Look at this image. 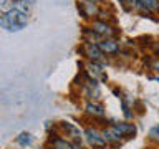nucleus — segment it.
I'll list each match as a JSON object with an SVG mask.
<instances>
[{
	"label": "nucleus",
	"mask_w": 159,
	"mask_h": 149,
	"mask_svg": "<svg viewBox=\"0 0 159 149\" xmlns=\"http://www.w3.org/2000/svg\"><path fill=\"white\" fill-rule=\"evenodd\" d=\"M113 128L116 129L123 138H131V136H134V133H136V126L131 123H114Z\"/></svg>",
	"instance_id": "6"
},
{
	"label": "nucleus",
	"mask_w": 159,
	"mask_h": 149,
	"mask_svg": "<svg viewBox=\"0 0 159 149\" xmlns=\"http://www.w3.org/2000/svg\"><path fill=\"white\" fill-rule=\"evenodd\" d=\"M134 8L143 15H149L159 12V0H134Z\"/></svg>",
	"instance_id": "3"
},
{
	"label": "nucleus",
	"mask_w": 159,
	"mask_h": 149,
	"mask_svg": "<svg viewBox=\"0 0 159 149\" xmlns=\"http://www.w3.org/2000/svg\"><path fill=\"white\" fill-rule=\"evenodd\" d=\"M28 23V13H23L17 8H12L10 12L3 13L0 18V25L8 30V32H20L22 28L27 27Z\"/></svg>",
	"instance_id": "1"
},
{
	"label": "nucleus",
	"mask_w": 159,
	"mask_h": 149,
	"mask_svg": "<svg viewBox=\"0 0 159 149\" xmlns=\"http://www.w3.org/2000/svg\"><path fill=\"white\" fill-rule=\"evenodd\" d=\"M91 30H93V32H96L99 37H106V38H111L114 35V28H111L106 22H94Z\"/></svg>",
	"instance_id": "5"
},
{
	"label": "nucleus",
	"mask_w": 159,
	"mask_h": 149,
	"mask_svg": "<svg viewBox=\"0 0 159 149\" xmlns=\"http://www.w3.org/2000/svg\"><path fill=\"white\" fill-rule=\"evenodd\" d=\"M103 136H104V139H106V142H111V144L119 142V141H121V138H123L113 126L108 128V129H104V131H103Z\"/></svg>",
	"instance_id": "9"
},
{
	"label": "nucleus",
	"mask_w": 159,
	"mask_h": 149,
	"mask_svg": "<svg viewBox=\"0 0 159 149\" xmlns=\"http://www.w3.org/2000/svg\"><path fill=\"white\" fill-rule=\"evenodd\" d=\"M81 53L84 55V56H88L89 60H93V61H98V60L103 58V52L101 48H99V45H94L93 42H88L84 47L81 48Z\"/></svg>",
	"instance_id": "4"
},
{
	"label": "nucleus",
	"mask_w": 159,
	"mask_h": 149,
	"mask_svg": "<svg viewBox=\"0 0 159 149\" xmlns=\"http://www.w3.org/2000/svg\"><path fill=\"white\" fill-rule=\"evenodd\" d=\"M157 131H159V128H157Z\"/></svg>",
	"instance_id": "18"
},
{
	"label": "nucleus",
	"mask_w": 159,
	"mask_h": 149,
	"mask_svg": "<svg viewBox=\"0 0 159 149\" xmlns=\"http://www.w3.org/2000/svg\"><path fill=\"white\" fill-rule=\"evenodd\" d=\"M53 149H73V144L58 138V139H53Z\"/></svg>",
	"instance_id": "13"
},
{
	"label": "nucleus",
	"mask_w": 159,
	"mask_h": 149,
	"mask_svg": "<svg viewBox=\"0 0 159 149\" xmlns=\"http://www.w3.org/2000/svg\"><path fill=\"white\" fill-rule=\"evenodd\" d=\"M17 142L20 144V146H30V144L33 142V138H32V134H30V133H22L17 138Z\"/></svg>",
	"instance_id": "12"
},
{
	"label": "nucleus",
	"mask_w": 159,
	"mask_h": 149,
	"mask_svg": "<svg viewBox=\"0 0 159 149\" xmlns=\"http://www.w3.org/2000/svg\"><path fill=\"white\" fill-rule=\"evenodd\" d=\"M88 2H98V0H88Z\"/></svg>",
	"instance_id": "15"
},
{
	"label": "nucleus",
	"mask_w": 159,
	"mask_h": 149,
	"mask_svg": "<svg viewBox=\"0 0 159 149\" xmlns=\"http://www.w3.org/2000/svg\"><path fill=\"white\" fill-rule=\"evenodd\" d=\"M61 128H63V131L66 133V136H71V138H75V139H78L80 136H81V133H80L71 123H66V121H65V123H61Z\"/></svg>",
	"instance_id": "11"
},
{
	"label": "nucleus",
	"mask_w": 159,
	"mask_h": 149,
	"mask_svg": "<svg viewBox=\"0 0 159 149\" xmlns=\"http://www.w3.org/2000/svg\"><path fill=\"white\" fill-rule=\"evenodd\" d=\"M98 45H99V48H101L103 53L113 55V53L119 52V45H118L116 40H113V38H106V40H103V42H99Z\"/></svg>",
	"instance_id": "8"
},
{
	"label": "nucleus",
	"mask_w": 159,
	"mask_h": 149,
	"mask_svg": "<svg viewBox=\"0 0 159 149\" xmlns=\"http://www.w3.org/2000/svg\"><path fill=\"white\" fill-rule=\"evenodd\" d=\"M84 136L88 139V144L91 146L93 149H104L106 147V139H104L103 133H98L94 128H88L84 131Z\"/></svg>",
	"instance_id": "2"
},
{
	"label": "nucleus",
	"mask_w": 159,
	"mask_h": 149,
	"mask_svg": "<svg viewBox=\"0 0 159 149\" xmlns=\"http://www.w3.org/2000/svg\"><path fill=\"white\" fill-rule=\"evenodd\" d=\"M119 2H126V0H119Z\"/></svg>",
	"instance_id": "16"
},
{
	"label": "nucleus",
	"mask_w": 159,
	"mask_h": 149,
	"mask_svg": "<svg viewBox=\"0 0 159 149\" xmlns=\"http://www.w3.org/2000/svg\"><path fill=\"white\" fill-rule=\"evenodd\" d=\"M78 10L81 12V15L84 18H89V17H94V15H99V10L96 8L94 2H81L78 3Z\"/></svg>",
	"instance_id": "7"
},
{
	"label": "nucleus",
	"mask_w": 159,
	"mask_h": 149,
	"mask_svg": "<svg viewBox=\"0 0 159 149\" xmlns=\"http://www.w3.org/2000/svg\"><path fill=\"white\" fill-rule=\"evenodd\" d=\"M88 68H89V74H91L93 78H94V76H99V74H101V68H99L94 61H93V63H89V65H88Z\"/></svg>",
	"instance_id": "14"
},
{
	"label": "nucleus",
	"mask_w": 159,
	"mask_h": 149,
	"mask_svg": "<svg viewBox=\"0 0 159 149\" xmlns=\"http://www.w3.org/2000/svg\"><path fill=\"white\" fill-rule=\"evenodd\" d=\"M157 55H159V50H157Z\"/></svg>",
	"instance_id": "17"
},
{
	"label": "nucleus",
	"mask_w": 159,
	"mask_h": 149,
	"mask_svg": "<svg viewBox=\"0 0 159 149\" xmlns=\"http://www.w3.org/2000/svg\"><path fill=\"white\" fill-rule=\"evenodd\" d=\"M86 113L93 114V116H103L104 114V108L98 103H88L86 104Z\"/></svg>",
	"instance_id": "10"
}]
</instances>
